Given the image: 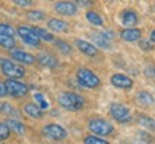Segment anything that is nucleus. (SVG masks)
<instances>
[{
  "label": "nucleus",
  "mask_w": 155,
  "mask_h": 144,
  "mask_svg": "<svg viewBox=\"0 0 155 144\" xmlns=\"http://www.w3.org/2000/svg\"><path fill=\"white\" fill-rule=\"evenodd\" d=\"M58 104L63 110L71 111V112H78V111L85 108L86 100L81 94H78V92L65 91V92H61L58 95Z\"/></svg>",
  "instance_id": "1"
},
{
  "label": "nucleus",
  "mask_w": 155,
  "mask_h": 144,
  "mask_svg": "<svg viewBox=\"0 0 155 144\" xmlns=\"http://www.w3.org/2000/svg\"><path fill=\"white\" fill-rule=\"evenodd\" d=\"M88 130L95 135L101 137H109L114 133V125L111 122L105 120L104 117H92L88 121Z\"/></svg>",
  "instance_id": "2"
},
{
  "label": "nucleus",
  "mask_w": 155,
  "mask_h": 144,
  "mask_svg": "<svg viewBox=\"0 0 155 144\" xmlns=\"http://www.w3.org/2000/svg\"><path fill=\"white\" fill-rule=\"evenodd\" d=\"M0 72L6 78H17V79L26 75V69L22 63L7 58H0Z\"/></svg>",
  "instance_id": "3"
},
{
  "label": "nucleus",
  "mask_w": 155,
  "mask_h": 144,
  "mask_svg": "<svg viewBox=\"0 0 155 144\" xmlns=\"http://www.w3.org/2000/svg\"><path fill=\"white\" fill-rule=\"evenodd\" d=\"M76 79L79 85L83 87V88L88 89H96L101 87V78L95 74L94 71H91L88 68H79L76 71Z\"/></svg>",
  "instance_id": "4"
},
{
  "label": "nucleus",
  "mask_w": 155,
  "mask_h": 144,
  "mask_svg": "<svg viewBox=\"0 0 155 144\" xmlns=\"http://www.w3.org/2000/svg\"><path fill=\"white\" fill-rule=\"evenodd\" d=\"M6 89H7V97L16 98V100H22L29 94V87L22 81H19L17 78H7L5 81Z\"/></svg>",
  "instance_id": "5"
},
{
  "label": "nucleus",
  "mask_w": 155,
  "mask_h": 144,
  "mask_svg": "<svg viewBox=\"0 0 155 144\" xmlns=\"http://www.w3.org/2000/svg\"><path fill=\"white\" fill-rule=\"evenodd\" d=\"M42 134H43V137H46V139H49V140H53V141H61V140H65L68 137L66 128L62 127L61 124H56V122L46 124L42 128Z\"/></svg>",
  "instance_id": "6"
},
{
  "label": "nucleus",
  "mask_w": 155,
  "mask_h": 144,
  "mask_svg": "<svg viewBox=\"0 0 155 144\" xmlns=\"http://www.w3.org/2000/svg\"><path fill=\"white\" fill-rule=\"evenodd\" d=\"M109 112H111L112 118L115 121L121 122V124H127V122L132 120L129 108L127 105H124V104H119V102H112L109 105Z\"/></svg>",
  "instance_id": "7"
},
{
  "label": "nucleus",
  "mask_w": 155,
  "mask_h": 144,
  "mask_svg": "<svg viewBox=\"0 0 155 144\" xmlns=\"http://www.w3.org/2000/svg\"><path fill=\"white\" fill-rule=\"evenodd\" d=\"M16 30H17V35L22 38V40L26 45L33 46V48H39V46H40V42H42V40H40V38L38 36V33L35 32L33 28L26 26V25H22V26H19Z\"/></svg>",
  "instance_id": "8"
},
{
  "label": "nucleus",
  "mask_w": 155,
  "mask_h": 144,
  "mask_svg": "<svg viewBox=\"0 0 155 144\" xmlns=\"http://www.w3.org/2000/svg\"><path fill=\"white\" fill-rule=\"evenodd\" d=\"M55 12L58 15H62V16H66V17H72L78 15V10L79 7L78 5L73 2V0H61L55 5Z\"/></svg>",
  "instance_id": "9"
},
{
  "label": "nucleus",
  "mask_w": 155,
  "mask_h": 144,
  "mask_svg": "<svg viewBox=\"0 0 155 144\" xmlns=\"http://www.w3.org/2000/svg\"><path fill=\"white\" fill-rule=\"evenodd\" d=\"M9 52H10L12 59L19 62V63H22V65H35L38 62L35 55H32L30 52H26V50H23V49H17L16 46L13 49H10Z\"/></svg>",
  "instance_id": "10"
},
{
  "label": "nucleus",
  "mask_w": 155,
  "mask_h": 144,
  "mask_svg": "<svg viewBox=\"0 0 155 144\" xmlns=\"http://www.w3.org/2000/svg\"><path fill=\"white\" fill-rule=\"evenodd\" d=\"M75 46L81 53H83L85 56H89V58H95L99 53V49L96 45L91 43L88 40H83V39H75Z\"/></svg>",
  "instance_id": "11"
},
{
  "label": "nucleus",
  "mask_w": 155,
  "mask_h": 144,
  "mask_svg": "<svg viewBox=\"0 0 155 144\" xmlns=\"http://www.w3.org/2000/svg\"><path fill=\"white\" fill-rule=\"evenodd\" d=\"M5 122H6V125L9 127L10 133H15V134H17V135H20V137H23V135L26 134V131H28L26 125H25V124L22 122V120H20V118L7 117Z\"/></svg>",
  "instance_id": "12"
},
{
  "label": "nucleus",
  "mask_w": 155,
  "mask_h": 144,
  "mask_svg": "<svg viewBox=\"0 0 155 144\" xmlns=\"http://www.w3.org/2000/svg\"><path fill=\"white\" fill-rule=\"evenodd\" d=\"M23 114L28 115L32 120H42L43 118V110L36 102H25L22 107Z\"/></svg>",
  "instance_id": "13"
},
{
  "label": "nucleus",
  "mask_w": 155,
  "mask_h": 144,
  "mask_svg": "<svg viewBox=\"0 0 155 144\" xmlns=\"http://www.w3.org/2000/svg\"><path fill=\"white\" fill-rule=\"evenodd\" d=\"M111 84L119 89H129L134 87V81L124 74H114L111 77Z\"/></svg>",
  "instance_id": "14"
},
{
  "label": "nucleus",
  "mask_w": 155,
  "mask_h": 144,
  "mask_svg": "<svg viewBox=\"0 0 155 144\" xmlns=\"http://www.w3.org/2000/svg\"><path fill=\"white\" fill-rule=\"evenodd\" d=\"M119 36H121L122 40L129 42V43H134V42H138L139 39L142 38V32H141V29L131 26V28L122 29L121 32H119Z\"/></svg>",
  "instance_id": "15"
},
{
  "label": "nucleus",
  "mask_w": 155,
  "mask_h": 144,
  "mask_svg": "<svg viewBox=\"0 0 155 144\" xmlns=\"http://www.w3.org/2000/svg\"><path fill=\"white\" fill-rule=\"evenodd\" d=\"M36 61L45 68H49V69H53V68H58L59 65V61L55 55L52 53H48V52H42L36 56Z\"/></svg>",
  "instance_id": "16"
},
{
  "label": "nucleus",
  "mask_w": 155,
  "mask_h": 144,
  "mask_svg": "<svg viewBox=\"0 0 155 144\" xmlns=\"http://www.w3.org/2000/svg\"><path fill=\"white\" fill-rule=\"evenodd\" d=\"M121 22L124 26H128V28H131V26H135L137 23H138L139 17H138V13L132 9H125V10L121 12Z\"/></svg>",
  "instance_id": "17"
},
{
  "label": "nucleus",
  "mask_w": 155,
  "mask_h": 144,
  "mask_svg": "<svg viewBox=\"0 0 155 144\" xmlns=\"http://www.w3.org/2000/svg\"><path fill=\"white\" fill-rule=\"evenodd\" d=\"M48 29L56 33H65L69 30V23L62 20V19H49L48 20Z\"/></svg>",
  "instance_id": "18"
},
{
  "label": "nucleus",
  "mask_w": 155,
  "mask_h": 144,
  "mask_svg": "<svg viewBox=\"0 0 155 144\" xmlns=\"http://www.w3.org/2000/svg\"><path fill=\"white\" fill-rule=\"evenodd\" d=\"M0 112L6 117H15V118H22V112L10 102H3L0 104Z\"/></svg>",
  "instance_id": "19"
},
{
  "label": "nucleus",
  "mask_w": 155,
  "mask_h": 144,
  "mask_svg": "<svg viewBox=\"0 0 155 144\" xmlns=\"http://www.w3.org/2000/svg\"><path fill=\"white\" fill-rule=\"evenodd\" d=\"M137 122H138L141 127H144L145 130H150L155 133V120L151 118L150 115H145V114H138L137 115Z\"/></svg>",
  "instance_id": "20"
},
{
  "label": "nucleus",
  "mask_w": 155,
  "mask_h": 144,
  "mask_svg": "<svg viewBox=\"0 0 155 144\" xmlns=\"http://www.w3.org/2000/svg\"><path fill=\"white\" fill-rule=\"evenodd\" d=\"M137 101L144 107H151L155 104V98L148 91H139L138 94H137Z\"/></svg>",
  "instance_id": "21"
},
{
  "label": "nucleus",
  "mask_w": 155,
  "mask_h": 144,
  "mask_svg": "<svg viewBox=\"0 0 155 144\" xmlns=\"http://www.w3.org/2000/svg\"><path fill=\"white\" fill-rule=\"evenodd\" d=\"M85 19H86L89 23L95 25V26H104V17L95 10H86V13H85Z\"/></svg>",
  "instance_id": "22"
},
{
  "label": "nucleus",
  "mask_w": 155,
  "mask_h": 144,
  "mask_svg": "<svg viewBox=\"0 0 155 144\" xmlns=\"http://www.w3.org/2000/svg\"><path fill=\"white\" fill-rule=\"evenodd\" d=\"M16 46V40L13 36L10 35H5V33H0V48H3L6 50H10Z\"/></svg>",
  "instance_id": "23"
},
{
  "label": "nucleus",
  "mask_w": 155,
  "mask_h": 144,
  "mask_svg": "<svg viewBox=\"0 0 155 144\" xmlns=\"http://www.w3.org/2000/svg\"><path fill=\"white\" fill-rule=\"evenodd\" d=\"M53 45L56 46V49L61 52L62 55L65 56H69L71 53H72V46L68 43V42H65V40H62V39H55L53 40Z\"/></svg>",
  "instance_id": "24"
},
{
  "label": "nucleus",
  "mask_w": 155,
  "mask_h": 144,
  "mask_svg": "<svg viewBox=\"0 0 155 144\" xmlns=\"http://www.w3.org/2000/svg\"><path fill=\"white\" fill-rule=\"evenodd\" d=\"M94 40H95V43H96V46H99L101 49H109V48L112 46L111 38L106 36V35H102V33L95 35Z\"/></svg>",
  "instance_id": "25"
},
{
  "label": "nucleus",
  "mask_w": 155,
  "mask_h": 144,
  "mask_svg": "<svg viewBox=\"0 0 155 144\" xmlns=\"http://www.w3.org/2000/svg\"><path fill=\"white\" fill-rule=\"evenodd\" d=\"M35 32L38 33V36L40 38V40H43V42H49V43H53V40H55V36L50 33L49 30H46V29H43V28H36L35 26Z\"/></svg>",
  "instance_id": "26"
},
{
  "label": "nucleus",
  "mask_w": 155,
  "mask_h": 144,
  "mask_svg": "<svg viewBox=\"0 0 155 144\" xmlns=\"http://www.w3.org/2000/svg\"><path fill=\"white\" fill-rule=\"evenodd\" d=\"M26 17L32 22H42L46 19V13L42 10H28L26 12Z\"/></svg>",
  "instance_id": "27"
},
{
  "label": "nucleus",
  "mask_w": 155,
  "mask_h": 144,
  "mask_svg": "<svg viewBox=\"0 0 155 144\" xmlns=\"http://www.w3.org/2000/svg\"><path fill=\"white\" fill-rule=\"evenodd\" d=\"M33 98H35V101H36V104H38L40 108L43 111H46V110H49V102L46 101V97H45L43 94H40V92H36V94L33 95Z\"/></svg>",
  "instance_id": "28"
},
{
  "label": "nucleus",
  "mask_w": 155,
  "mask_h": 144,
  "mask_svg": "<svg viewBox=\"0 0 155 144\" xmlns=\"http://www.w3.org/2000/svg\"><path fill=\"white\" fill-rule=\"evenodd\" d=\"M83 143H86V144H108V141H106L104 137H101V135L92 134V135H86L85 140H83Z\"/></svg>",
  "instance_id": "29"
},
{
  "label": "nucleus",
  "mask_w": 155,
  "mask_h": 144,
  "mask_svg": "<svg viewBox=\"0 0 155 144\" xmlns=\"http://www.w3.org/2000/svg\"><path fill=\"white\" fill-rule=\"evenodd\" d=\"M0 33H5V35H10V36H16L17 30L13 26H10L9 23H0Z\"/></svg>",
  "instance_id": "30"
},
{
  "label": "nucleus",
  "mask_w": 155,
  "mask_h": 144,
  "mask_svg": "<svg viewBox=\"0 0 155 144\" xmlns=\"http://www.w3.org/2000/svg\"><path fill=\"white\" fill-rule=\"evenodd\" d=\"M139 48L142 50H154V42L151 39H139Z\"/></svg>",
  "instance_id": "31"
},
{
  "label": "nucleus",
  "mask_w": 155,
  "mask_h": 144,
  "mask_svg": "<svg viewBox=\"0 0 155 144\" xmlns=\"http://www.w3.org/2000/svg\"><path fill=\"white\" fill-rule=\"evenodd\" d=\"M10 137V130L6 125V122H0V141H5Z\"/></svg>",
  "instance_id": "32"
},
{
  "label": "nucleus",
  "mask_w": 155,
  "mask_h": 144,
  "mask_svg": "<svg viewBox=\"0 0 155 144\" xmlns=\"http://www.w3.org/2000/svg\"><path fill=\"white\" fill-rule=\"evenodd\" d=\"M12 2L19 7H29L33 5V0H12Z\"/></svg>",
  "instance_id": "33"
},
{
  "label": "nucleus",
  "mask_w": 155,
  "mask_h": 144,
  "mask_svg": "<svg viewBox=\"0 0 155 144\" xmlns=\"http://www.w3.org/2000/svg\"><path fill=\"white\" fill-rule=\"evenodd\" d=\"M78 6H82V7H91L94 5V0H73Z\"/></svg>",
  "instance_id": "34"
},
{
  "label": "nucleus",
  "mask_w": 155,
  "mask_h": 144,
  "mask_svg": "<svg viewBox=\"0 0 155 144\" xmlns=\"http://www.w3.org/2000/svg\"><path fill=\"white\" fill-rule=\"evenodd\" d=\"M5 97H7L6 84H5V81H0V98H5Z\"/></svg>",
  "instance_id": "35"
},
{
  "label": "nucleus",
  "mask_w": 155,
  "mask_h": 144,
  "mask_svg": "<svg viewBox=\"0 0 155 144\" xmlns=\"http://www.w3.org/2000/svg\"><path fill=\"white\" fill-rule=\"evenodd\" d=\"M139 137H141L142 140H147L145 143H154V139H151L147 133H139Z\"/></svg>",
  "instance_id": "36"
},
{
  "label": "nucleus",
  "mask_w": 155,
  "mask_h": 144,
  "mask_svg": "<svg viewBox=\"0 0 155 144\" xmlns=\"http://www.w3.org/2000/svg\"><path fill=\"white\" fill-rule=\"evenodd\" d=\"M150 39H151V40H152V42H154V43H155V29H154V30H152V32H151V35H150Z\"/></svg>",
  "instance_id": "37"
},
{
  "label": "nucleus",
  "mask_w": 155,
  "mask_h": 144,
  "mask_svg": "<svg viewBox=\"0 0 155 144\" xmlns=\"http://www.w3.org/2000/svg\"><path fill=\"white\" fill-rule=\"evenodd\" d=\"M154 75H155V68H154Z\"/></svg>",
  "instance_id": "38"
},
{
  "label": "nucleus",
  "mask_w": 155,
  "mask_h": 144,
  "mask_svg": "<svg viewBox=\"0 0 155 144\" xmlns=\"http://www.w3.org/2000/svg\"><path fill=\"white\" fill-rule=\"evenodd\" d=\"M49 2H52V0H49Z\"/></svg>",
  "instance_id": "39"
}]
</instances>
